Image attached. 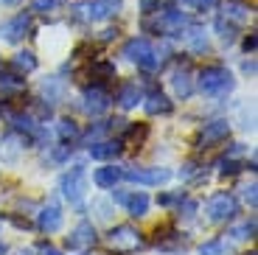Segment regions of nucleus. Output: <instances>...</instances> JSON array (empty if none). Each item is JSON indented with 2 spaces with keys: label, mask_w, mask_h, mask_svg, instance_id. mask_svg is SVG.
Segmentation results:
<instances>
[{
  "label": "nucleus",
  "mask_w": 258,
  "mask_h": 255,
  "mask_svg": "<svg viewBox=\"0 0 258 255\" xmlns=\"http://www.w3.org/2000/svg\"><path fill=\"white\" fill-rule=\"evenodd\" d=\"M197 87L205 98H225L233 93L236 87V79L227 68L222 65H211V68H202L200 76H197Z\"/></svg>",
  "instance_id": "f257e3e1"
},
{
  "label": "nucleus",
  "mask_w": 258,
  "mask_h": 255,
  "mask_svg": "<svg viewBox=\"0 0 258 255\" xmlns=\"http://www.w3.org/2000/svg\"><path fill=\"white\" fill-rule=\"evenodd\" d=\"M185 28H188V17H185V12H177V9H157V12H149L143 17V31H149V34L177 37Z\"/></svg>",
  "instance_id": "f03ea898"
},
{
  "label": "nucleus",
  "mask_w": 258,
  "mask_h": 255,
  "mask_svg": "<svg viewBox=\"0 0 258 255\" xmlns=\"http://www.w3.org/2000/svg\"><path fill=\"white\" fill-rule=\"evenodd\" d=\"M59 191H62V197L71 202L73 211L82 213L84 211V197H87V168H84L82 163L71 166L62 177H59Z\"/></svg>",
  "instance_id": "7ed1b4c3"
},
{
  "label": "nucleus",
  "mask_w": 258,
  "mask_h": 255,
  "mask_svg": "<svg viewBox=\"0 0 258 255\" xmlns=\"http://www.w3.org/2000/svg\"><path fill=\"white\" fill-rule=\"evenodd\" d=\"M121 56H126L129 62H135L138 68H141V71H146V73H155L157 68H160V62H163L160 51H157V48L149 42L146 37L126 39V42H123V48H121Z\"/></svg>",
  "instance_id": "20e7f679"
},
{
  "label": "nucleus",
  "mask_w": 258,
  "mask_h": 255,
  "mask_svg": "<svg viewBox=\"0 0 258 255\" xmlns=\"http://www.w3.org/2000/svg\"><path fill=\"white\" fill-rule=\"evenodd\" d=\"M123 9V0H82L71 9V17L76 23H104L112 20Z\"/></svg>",
  "instance_id": "39448f33"
},
{
  "label": "nucleus",
  "mask_w": 258,
  "mask_h": 255,
  "mask_svg": "<svg viewBox=\"0 0 258 255\" xmlns=\"http://www.w3.org/2000/svg\"><path fill=\"white\" fill-rule=\"evenodd\" d=\"M236 213H239V199L233 197L230 191L213 194L205 202V219L211 224H227V222L236 219Z\"/></svg>",
  "instance_id": "423d86ee"
},
{
  "label": "nucleus",
  "mask_w": 258,
  "mask_h": 255,
  "mask_svg": "<svg viewBox=\"0 0 258 255\" xmlns=\"http://www.w3.org/2000/svg\"><path fill=\"white\" fill-rule=\"evenodd\" d=\"M107 244H110L112 252H135V249L143 247V233L132 224H115V227L107 233Z\"/></svg>",
  "instance_id": "0eeeda50"
},
{
  "label": "nucleus",
  "mask_w": 258,
  "mask_h": 255,
  "mask_svg": "<svg viewBox=\"0 0 258 255\" xmlns=\"http://www.w3.org/2000/svg\"><path fill=\"white\" fill-rule=\"evenodd\" d=\"M112 202L121 205V208H126L129 216L143 219V216L149 213V205H152V199H149L146 191H121V188H115V191H112Z\"/></svg>",
  "instance_id": "6e6552de"
},
{
  "label": "nucleus",
  "mask_w": 258,
  "mask_h": 255,
  "mask_svg": "<svg viewBox=\"0 0 258 255\" xmlns=\"http://www.w3.org/2000/svg\"><path fill=\"white\" fill-rule=\"evenodd\" d=\"M112 104V96L107 93V90L101 87V84H87V87L82 90V109L87 115H104L107 109H110Z\"/></svg>",
  "instance_id": "1a4fd4ad"
},
{
  "label": "nucleus",
  "mask_w": 258,
  "mask_h": 255,
  "mask_svg": "<svg viewBox=\"0 0 258 255\" xmlns=\"http://www.w3.org/2000/svg\"><path fill=\"white\" fill-rule=\"evenodd\" d=\"M227 135H230V121L227 118H213L202 126L200 138H197V149H211L213 143L227 141Z\"/></svg>",
  "instance_id": "9d476101"
},
{
  "label": "nucleus",
  "mask_w": 258,
  "mask_h": 255,
  "mask_svg": "<svg viewBox=\"0 0 258 255\" xmlns=\"http://www.w3.org/2000/svg\"><path fill=\"white\" fill-rule=\"evenodd\" d=\"M174 177V174L168 171V168H123V179L135 185H163L168 179Z\"/></svg>",
  "instance_id": "9b49d317"
},
{
  "label": "nucleus",
  "mask_w": 258,
  "mask_h": 255,
  "mask_svg": "<svg viewBox=\"0 0 258 255\" xmlns=\"http://www.w3.org/2000/svg\"><path fill=\"white\" fill-rule=\"evenodd\" d=\"M26 146H28V138L12 129V132H6L0 138V160L3 163H17L23 157V152H26Z\"/></svg>",
  "instance_id": "f8f14e48"
},
{
  "label": "nucleus",
  "mask_w": 258,
  "mask_h": 255,
  "mask_svg": "<svg viewBox=\"0 0 258 255\" xmlns=\"http://www.w3.org/2000/svg\"><path fill=\"white\" fill-rule=\"evenodd\" d=\"M96 241H98V233H96V227H93V222H87V219H82V222L71 230V236L64 238L68 249H87Z\"/></svg>",
  "instance_id": "ddd939ff"
},
{
  "label": "nucleus",
  "mask_w": 258,
  "mask_h": 255,
  "mask_svg": "<svg viewBox=\"0 0 258 255\" xmlns=\"http://www.w3.org/2000/svg\"><path fill=\"white\" fill-rule=\"evenodd\" d=\"M28 28H31V14L23 12V14L6 20V23L0 26V39H3V42H20V39L28 34Z\"/></svg>",
  "instance_id": "4468645a"
},
{
  "label": "nucleus",
  "mask_w": 258,
  "mask_h": 255,
  "mask_svg": "<svg viewBox=\"0 0 258 255\" xmlns=\"http://www.w3.org/2000/svg\"><path fill=\"white\" fill-rule=\"evenodd\" d=\"M62 222H64V216H62V208H59L56 202H48V205L39 208L37 227L42 230V233H56V230H62Z\"/></svg>",
  "instance_id": "2eb2a0df"
},
{
  "label": "nucleus",
  "mask_w": 258,
  "mask_h": 255,
  "mask_svg": "<svg viewBox=\"0 0 258 255\" xmlns=\"http://www.w3.org/2000/svg\"><path fill=\"white\" fill-rule=\"evenodd\" d=\"M155 236H157L155 247L160 249V252H180V249H185V238H182V233L174 227H157Z\"/></svg>",
  "instance_id": "dca6fc26"
},
{
  "label": "nucleus",
  "mask_w": 258,
  "mask_h": 255,
  "mask_svg": "<svg viewBox=\"0 0 258 255\" xmlns=\"http://www.w3.org/2000/svg\"><path fill=\"white\" fill-rule=\"evenodd\" d=\"M26 93V76H20L14 71L0 73V98L3 101H12V98H20Z\"/></svg>",
  "instance_id": "f3484780"
},
{
  "label": "nucleus",
  "mask_w": 258,
  "mask_h": 255,
  "mask_svg": "<svg viewBox=\"0 0 258 255\" xmlns=\"http://www.w3.org/2000/svg\"><path fill=\"white\" fill-rule=\"evenodd\" d=\"M168 82H171V90H174L177 98H188L194 93V73H191V68H188V65L174 68Z\"/></svg>",
  "instance_id": "a211bd4d"
},
{
  "label": "nucleus",
  "mask_w": 258,
  "mask_h": 255,
  "mask_svg": "<svg viewBox=\"0 0 258 255\" xmlns=\"http://www.w3.org/2000/svg\"><path fill=\"white\" fill-rule=\"evenodd\" d=\"M141 104H143V109H146L149 115H168L171 109H174V104L168 101V96H166V93H160L157 87L149 90Z\"/></svg>",
  "instance_id": "6ab92c4d"
},
{
  "label": "nucleus",
  "mask_w": 258,
  "mask_h": 255,
  "mask_svg": "<svg viewBox=\"0 0 258 255\" xmlns=\"http://www.w3.org/2000/svg\"><path fill=\"white\" fill-rule=\"evenodd\" d=\"M141 101H143V90H141V84H138V82H123L121 87H118L115 104L121 109H135Z\"/></svg>",
  "instance_id": "aec40b11"
},
{
  "label": "nucleus",
  "mask_w": 258,
  "mask_h": 255,
  "mask_svg": "<svg viewBox=\"0 0 258 255\" xmlns=\"http://www.w3.org/2000/svg\"><path fill=\"white\" fill-rule=\"evenodd\" d=\"M39 96H42L45 107H53V104H59V101L64 98V82H62L59 76L42 79V84H39Z\"/></svg>",
  "instance_id": "412c9836"
},
{
  "label": "nucleus",
  "mask_w": 258,
  "mask_h": 255,
  "mask_svg": "<svg viewBox=\"0 0 258 255\" xmlns=\"http://www.w3.org/2000/svg\"><path fill=\"white\" fill-rule=\"evenodd\" d=\"M121 152H123V143L121 141H98V143H90V157L93 160H101V163L115 160Z\"/></svg>",
  "instance_id": "4be33fe9"
},
{
  "label": "nucleus",
  "mask_w": 258,
  "mask_h": 255,
  "mask_svg": "<svg viewBox=\"0 0 258 255\" xmlns=\"http://www.w3.org/2000/svg\"><path fill=\"white\" fill-rule=\"evenodd\" d=\"M121 179H123L121 166H104V168L93 171V185H98V188H115Z\"/></svg>",
  "instance_id": "5701e85b"
},
{
  "label": "nucleus",
  "mask_w": 258,
  "mask_h": 255,
  "mask_svg": "<svg viewBox=\"0 0 258 255\" xmlns=\"http://www.w3.org/2000/svg\"><path fill=\"white\" fill-rule=\"evenodd\" d=\"M87 76H90L96 84H101V82H110V79H115V76H118V68H115V62H110V59H96V62L90 65Z\"/></svg>",
  "instance_id": "b1692460"
},
{
  "label": "nucleus",
  "mask_w": 258,
  "mask_h": 255,
  "mask_svg": "<svg viewBox=\"0 0 258 255\" xmlns=\"http://www.w3.org/2000/svg\"><path fill=\"white\" fill-rule=\"evenodd\" d=\"M12 71L20 73V76H26V73L37 71V56H34V51H17V53H14Z\"/></svg>",
  "instance_id": "393cba45"
},
{
  "label": "nucleus",
  "mask_w": 258,
  "mask_h": 255,
  "mask_svg": "<svg viewBox=\"0 0 258 255\" xmlns=\"http://www.w3.org/2000/svg\"><path fill=\"white\" fill-rule=\"evenodd\" d=\"M185 48L191 53H205L208 51V37H205V28L200 26H191L185 34Z\"/></svg>",
  "instance_id": "a878e982"
},
{
  "label": "nucleus",
  "mask_w": 258,
  "mask_h": 255,
  "mask_svg": "<svg viewBox=\"0 0 258 255\" xmlns=\"http://www.w3.org/2000/svg\"><path fill=\"white\" fill-rule=\"evenodd\" d=\"M56 138L62 143H76L79 138H82V132H79L76 121H71V118H62V121L56 123Z\"/></svg>",
  "instance_id": "bb28decb"
},
{
  "label": "nucleus",
  "mask_w": 258,
  "mask_h": 255,
  "mask_svg": "<svg viewBox=\"0 0 258 255\" xmlns=\"http://www.w3.org/2000/svg\"><path fill=\"white\" fill-rule=\"evenodd\" d=\"M227 236H230L233 241H247V238H252V236H255V219H247V222L230 227V230H227Z\"/></svg>",
  "instance_id": "cd10ccee"
},
{
  "label": "nucleus",
  "mask_w": 258,
  "mask_h": 255,
  "mask_svg": "<svg viewBox=\"0 0 258 255\" xmlns=\"http://www.w3.org/2000/svg\"><path fill=\"white\" fill-rule=\"evenodd\" d=\"M222 17H227L230 23L241 26V23H247V20H250V9L241 6V3H230V6L225 9V14H222Z\"/></svg>",
  "instance_id": "c85d7f7f"
},
{
  "label": "nucleus",
  "mask_w": 258,
  "mask_h": 255,
  "mask_svg": "<svg viewBox=\"0 0 258 255\" xmlns=\"http://www.w3.org/2000/svg\"><path fill=\"white\" fill-rule=\"evenodd\" d=\"M213 28H216V34L222 37V42H225V45H230L233 39H236V23H230L227 17H219Z\"/></svg>",
  "instance_id": "c756f323"
},
{
  "label": "nucleus",
  "mask_w": 258,
  "mask_h": 255,
  "mask_svg": "<svg viewBox=\"0 0 258 255\" xmlns=\"http://www.w3.org/2000/svg\"><path fill=\"white\" fill-rule=\"evenodd\" d=\"M107 132H112V121H101V123H96V126H90L87 132H84V143H98Z\"/></svg>",
  "instance_id": "7c9ffc66"
},
{
  "label": "nucleus",
  "mask_w": 258,
  "mask_h": 255,
  "mask_svg": "<svg viewBox=\"0 0 258 255\" xmlns=\"http://www.w3.org/2000/svg\"><path fill=\"white\" fill-rule=\"evenodd\" d=\"M48 149H51L48 163H64V160L71 157V152H73V143H62V141H59V146H48Z\"/></svg>",
  "instance_id": "2f4dec72"
},
{
  "label": "nucleus",
  "mask_w": 258,
  "mask_h": 255,
  "mask_svg": "<svg viewBox=\"0 0 258 255\" xmlns=\"http://www.w3.org/2000/svg\"><path fill=\"white\" fill-rule=\"evenodd\" d=\"M225 252H227V247L222 238H211V241H205L200 247V255H225Z\"/></svg>",
  "instance_id": "473e14b6"
},
{
  "label": "nucleus",
  "mask_w": 258,
  "mask_h": 255,
  "mask_svg": "<svg viewBox=\"0 0 258 255\" xmlns=\"http://www.w3.org/2000/svg\"><path fill=\"white\" fill-rule=\"evenodd\" d=\"M197 211H200V205H197V199H188V197H182V199H180V219L191 222V219L197 216Z\"/></svg>",
  "instance_id": "72a5a7b5"
},
{
  "label": "nucleus",
  "mask_w": 258,
  "mask_h": 255,
  "mask_svg": "<svg viewBox=\"0 0 258 255\" xmlns=\"http://www.w3.org/2000/svg\"><path fill=\"white\" fill-rule=\"evenodd\" d=\"M185 9H191V12H205V9H213L216 6V0H180Z\"/></svg>",
  "instance_id": "f704fd0d"
},
{
  "label": "nucleus",
  "mask_w": 258,
  "mask_h": 255,
  "mask_svg": "<svg viewBox=\"0 0 258 255\" xmlns=\"http://www.w3.org/2000/svg\"><path fill=\"white\" fill-rule=\"evenodd\" d=\"M255 191H258V185H255V182H250V185H244V188H241V197H244V202L250 205L252 211H255V205H258V197H255Z\"/></svg>",
  "instance_id": "c9c22d12"
},
{
  "label": "nucleus",
  "mask_w": 258,
  "mask_h": 255,
  "mask_svg": "<svg viewBox=\"0 0 258 255\" xmlns=\"http://www.w3.org/2000/svg\"><path fill=\"white\" fill-rule=\"evenodd\" d=\"M200 174H202V166L191 160V163H185V166H182L180 177H182V179H194V177H200Z\"/></svg>",
  "instance_id": "e433bc0d"
},
{
  "label": "nucleus",
  "mask_w": 258,
  "mask_h": 255,
  "mask_svg": "<svg viewBox=\"0 0 258 255\" xmlns=\"http://www.w3.org/2000/svg\"><path fill=\"white\" fill-rule=\"evenodd\" d=\"M34 12H53V9L62 6V0H31Z\"/></svg>",
  "instance_id": "4c0bfd02"
},
{
  "label": "nucleus",
  "mask_w": 258,
  "mask_h": 255,
  "mask_svg": "<svg viewBox=\"0 0 258 255\" xmlns=\"http://www.w3.org/2000/svg\"><path fill=\"white\" fill-rule=\"evenodd\" d=\"M163 3H168V0H141V12H143V14L157 12V9L163 6Z\"/></svg>",
  "instance_id": "58836bf2"
},
{
  "label": "nucleus",
  "mask_w": 258,
  "mask_h": 255,
  "mask_svg": "<svg viewBox=\"0 0 258 255\" xmlns=\"http://www.w3.org/2000/svg\"><path fill=\"white\" fill-rule=\"evenodd\" d=\"M182 194H163V197H157V205H163V208H168V205H174L180 202Z\"/></svg>",
  "instance_id": "ea45409f"
},
{
  "label": "nucleus",
  "mask_w": 258,
  "mask_h": 255,
  "mask_svg": "<svg viewBox=\"0 0 258 255\" xmlns=\"http://www.w3.org/2000/svg\"><path fill=\"white\" fill-rule=\"evenodd\" d=\"M39 255H62L53 244H39Z\"/></svg>",
  "instance_id": "a19ab883"
},
{
  "label": "nucleus",
  "mask_w": 258,
  "mask_h": 255,
  "mask_svg": "<svg viewBox=\"0 0 258 255\" xmlns=\"http://www.w3.org/2000/svg\"><path fill=\"white\" fill-rule=\"evenodd\" d=\"M241 45H244V51H247V53H252V51H255V34L244 37V42H241Z\"/></svg>",
  "instance_id": "79ce46f5"
},
{
  "label": "nucleus",
  "mask_w": 258,
  "mask_h": 255,
  "mask_svg": "<svg viewBox=\"0 0 258 255\" xmlns=\"http://www.w3.org/2000/svg\"><path fill=\"white\" fill-rule=\"evenodd\" d=\"M244 73H255V62H244Z\"/></svg>",
  "instance_id": "37998d69"
},
{
  "label": "nucleus",
  "mask_w": 258,
  "mask_h": 255,
  "mask_svg": "<svg viewBox=\"0 0 258 255\" xmlns=\"http://www.w3.org/2000/svg\"><path fill=\"white\" fill-rule=\"evenodd\" d=\"M0 3H3V6H17L20 0H0Z\"/></svg>",
  "instance_id": "c03bdc74"
},
{
  "label": "nucleus",
  "mask_w": 258,
  "mask_h": 255,
  "mask_svg": "<svg viewBox=\"0 0 258 255\" xmlns=\"http://www.w3.org/2000/svg\"><path fill=\"white\" fill-rule=\"evenodd\" d=\"M14 255H34V252H31V249H17Z\"/></svg>",
  "instance_id": "a18cd8bd"
},
{
  "label": "nucleus",
  "mask_w": 258,
  "mask_h": 255,
  "mask_svg": "<svg viewBox=\"0 0 258 255\" xmlns=\"http://www.w3.org/2000/svg\"><path fill=\"white\" fill-rule=\"evenodd\" d=\"M0 255H6V244L0 241Z\"/></svg>",
  "instance_id": "49530a36"
}]
</instances>
